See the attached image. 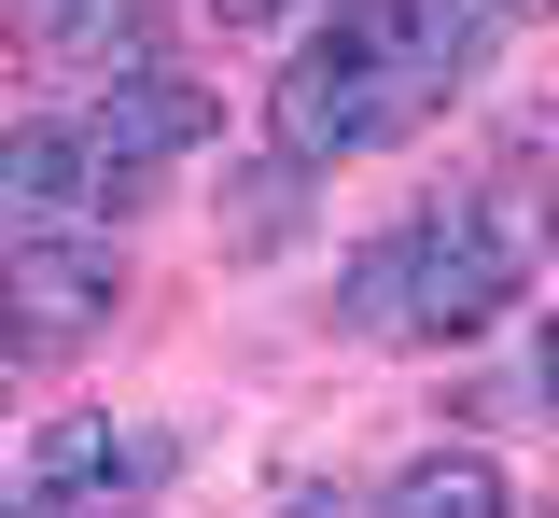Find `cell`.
Instances as JSON below:
<instances>
[{
  "mask_svg": "<svg viewBox=\"0 0 559 518\" xmlns=\"http://www.w3.org/2000/svg\"><path fill=\"white\" fill-rule=\"evenodd\" d=\"M378 518H518V491H503L489 448H419L406 476L378 491Z\"/></svg>",
  "mask_w": 559,
  "mask_h": 518,
  "instance_id": "cell-7",
  "label": "cell"
},
{
  "mask_svg": "<svg viewBox=\"0 0 559 518\" xmlns=\"http://www.w3.org/2000/svg\"><path fill=\"white\" fill-rule=\"evenodd\" d=\"M70 518H112V505H70Z\"/></svg>",
  "mask_w": 559,
  "mask_h": 518,
  "instance_id": "cell-12",
  "label": "cell"
},
{
  "mask_svg": "<svg viewBox=\"0 0 559 518\" xmlns=\"http://www.w3.org/2000/svg\"><path fill=\"white\" fill-rule=\"evenodd\" d=\"M392 127H419V84H406V57H392V14H378V0L336 14V28H308V43H294V71L266 84L280 168H336V154L392 141Z\"/></svg>",
  "mask_w": 559,
  "mask_h": 518,
  "instance_id": "cell-2",
  "label": "cell"
},
{
  "mask_svg": "<svg viewBox=\"0 0 559 518\" xmlns=\"http://www.w3.org/2000/svg\"><path fill=\"white\" fill-rule=\"evenodd\" d=\"M532 224H546V252H559V183H546V211H532Z\"/></svg>",
  "mask_w": 559,
  "mask_h": 518,
  "instance_id": "cell-11",
  "label": "cell"
},
{
  "mask_svg": "<svg viewBox=\"0 0 559 518\" xmlns=\"http://www.w3.org/2000/svg\"><path fill=\"white\" fill-rule=\"evenodd\" d=\"M518 267H532L518 211L503 197H448V211H419L406 238H378L349 267V322L364 337H476L489 308L518 295Z\"/></svg>",
  "mask_w": 559,
  "mask_h": 518,
  "instance_id": "cell-1",
  "label": "cell"
},
{
  "mask_svg": "<svg viewBox=\"0 0 559 518\" xmlns=\"http://www.w3.org/2000/svg\"><path fill=\"white\" fill-rule=\"evenodd\" d=\"M98 197H112V168L84 154V127H0V252L70 238Z\"/></svg>",
  "mask_w": 559,
  "mask_h": 518,
  "instance_id": "cell-5",
  "label": "cell"
},
{
  "mask_svg": "<svg viewBox=\"0 0 559 518\" xmlns=\"http://www.w3.org/2000/svg\"><path fill=\"white\" fill-rule=\"evenodd\" d=\"M140 476H168V435H127V421H43L28 462H14V491L0 518H70V505H112Z\"/></svg>",
  "mask_w": 559,
  "mask_h": 518,
  "instance_id": "cell-4",
  "label": "cell"
},
{
  "mask_svg": "<svg viewBox=\"0 0 559 518\" xmlns=\"http://www.w3.org/2000/svg\"><path fill=\"white\" fill-rule=\"evenodd\" d=\"M210 141V98L182 71H112V98L84 113V154L112 168V183H140V168H168V154Z\"/></svg>",
  "mask_w": 559,
  "mask_h": 518,
  "instance_id": "cell-6",
  "label": "cell"
},
{
  "mask_svg": "<svg viewBox=\"0 0 559 518\" xmlns=\"http://www.w3.org/2000/svg\"><path fill=\"white\" fill-rule=\"evenodd\" d=\"M532 392H546V421H559V322H546V351H532Z\"/></svg>",
  "mask_w": 559,
  "mask_h": 518,
  "instance_id": "cell-9",
  "label": "cell"
},
{
  "mask_svg": "<svg viewBox=\"0 0 559 518\" xmlns=\"http://www.w3.org/2000/svg\"><path fill=\"white\" fill-rule=\"evenodd\" d=\"M112 295H127V267L98 238H28V252H0V351L14 365H70V351H98Z\"/></svg>",
  "mask_w": 559,
  "mask_h": 518,
  "instance_id": "cell-3",
  "label": "cell"
},
{
  "mask_svg": "<svg viewBox=\"0 0 559 518\" xmlns=\"http://www.w3.org/2000/svg\"><path fill=\"white\" fill-rule=\"evenodd\" d=\"M210 14H224V28H266V14H294V0H210Z\"/></svg>",
  "mask_w": 559,
  "mask_h": 518,
  "instance_id": "cell-10",
  "label": "cell"
},
{
  "mask_svg": "<svg viewBox=\"0 0 559 518\" xmlns=\"http://www.w3.org/2000/svg\"><path fill=\"white\" fill-rule=\"evenodd\" d=\"M0 14H14V28H43V43H84V28H98V0H0Z\"/></svg>",
  "mask_w": 559,
  "mask_h": 518,
  "instance_id": "cell-8",
  "label": "cell"
}]
</instances>
